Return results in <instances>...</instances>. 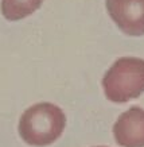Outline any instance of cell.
Here are the masks:
<instances>
[{
	"instance_id": "obj_1",
	"label": "cell",
	"mask_w": 144,
	"mask_h": 147,
	"mask_svg": "<svg viewBox=\"0 0 144 147\" xmlns=\"http://www.w3.org/2000/svg\"><path fill=\"white\" fill-rule=\"evenodd\" d=\"M66 116L51 102H39L23 112L19 120V134L27 144L47 146L62 135Z\"/></svg>"
},
{
	"instance_id": "obj_2",
	"label": "cell",
	"mask_w": 144,
	"mask_h": 147,
	"mask_svg": "<svg viewBox=\"0 0 144 147\" xmlns=\"http://www.w3.org/2000/svg\"><path fill=\"white\" fill-rule=\"evenodd\" d=\"M105 96L113 102H127L144 93V59L119 58L102 78Z\"/></svg>"
},
{
	"instance_id": "obj_3",
	"label": "cell",
	"mask_w": 144,
	"mask_h": 147,
	"mask_svg": "<svg viewBox=\"0 0 144 147\" xmlns=\"http://www.w3.org/2000/svg\"><path fill=\"white\" fill-rule=\"evenodd\" d=\"M106 9L124 34L144 35V0H106Z\"/></svg>"
},
{
	"instance_id": "obj_4",
	"label": "cell",
	"mask_w": 144,
	"mask_h": 147,
	"mask_svg": "<svg viewBox=\"0 0 144 147\" xmlns=\"http://www.w3.org/2000/svg\"><path fill=\"white\" fill-rule=\"evenodd\" d=\"M117 144L123 147H144V109L132 107L123 112L113 125Z\"/></svg>"
},
{
	"instance_id": "obj_5",
	"label": "cell",
	"mask_w": 144,
	"mask_h": 147,
	"mask_svg": "<svg viewBox=\"0 0 144 147\" xmlns=\"http://www.w3.org/2000/svg\"><path fill=\"white\" fill-rule=\"evenodd\" d=\"M43 0H1V13L8 20H20L41 7Z\"/></svg>"
},
{
	"instance_id": "obj_6",
	"label": "cell",
	"mask_w": 144,
	"mask_h": 147,
	"mask_svg": "<svg viewBox=\"0 0 144 147\" xmlns=\"http://www.w3.org/2000/svg\"><path fill=\"white\" fill-rule=\"evenodd\" d=\"M98 147H104V146H98Z\"/></svg>"
}]
</instances>
